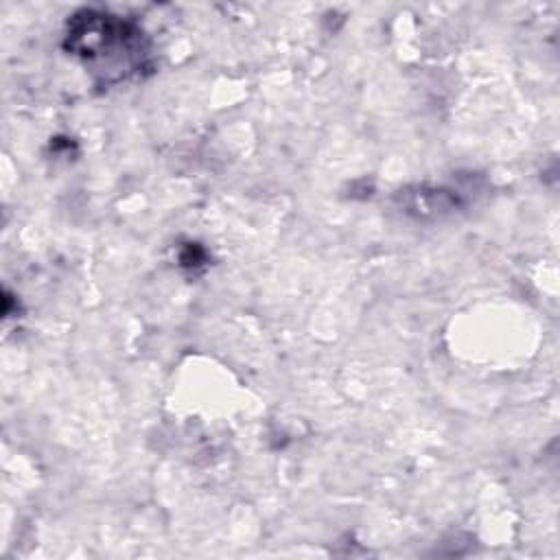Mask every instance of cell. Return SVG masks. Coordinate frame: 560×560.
Masks as SVG:
<instances>
[{
	"label": "cell",
	"instance_id": "1",
	"mask_svg": "<svg viewBox=\"0 0 560 560\" xmlns=\"http://www.w3.org/2000/svg\"><path fill=\"white\" fill-rule=\"evenodd\" d=\"M66 48L105 83L142 74L149 68V46L142 31L101 11H81L68 22Z\"/></svg>",
	"mask_w": 560,
	"mask_h": 560
}]
</instances>
